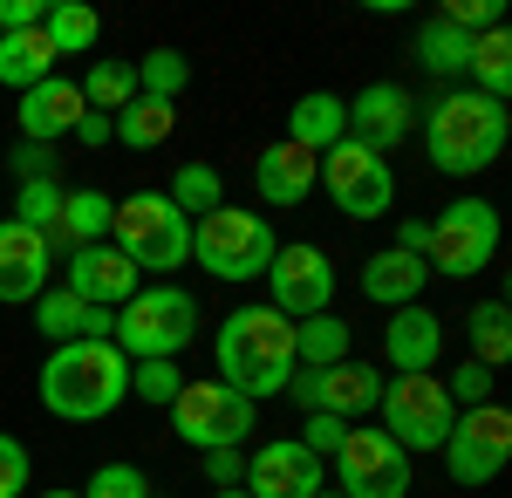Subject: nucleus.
Returning a JSON list of instances; mask_svg holds the SVG:
<instances>
[{
	"label": "nucleus",
	"instance_id": "nucleus-1",
	"mask_svg": "<svg viewBox=\"0 0 512 498\" xmlns=\"http://www.w3.org/2000/svg\"><path fill=\"white\" fill-rule=\"evenodd\" d=\"M212 362H219V383L239 389L246 403L287 396V383H294V321L274 307H233L212 335Z\"/></svg>",
	"mask_w": 512,
	"mask_h": 498
},
{
	"label": "nucleus",
	"instance_id": "nucleus-2",
	"mask_svg": "<svg viewBox=\"0 0 512 498\" xmlns=\"http://www.w3.org/2000/svg\"><path fill=\"white\" fill-rule=\"evenodd\" d=\"M512 144V116L506 103L478 96V89H444L431 110H424V151L444 178H478L492 171Z\"/></svg>",
	"mask_w": 512,
	"mask_h": 498
},
{
	"label": "nucleus",
	"instance_id": "nucleus-3",
	"mask_svg": "<svg viewBox=\"0 0 512 498\" xmlns=\"http://www.w3.org/2000/svg\"><path fill=\"white\" fill-rule=\"evenodd\" d=\"M130 396V355L117 342H62L41 362V403L62 423H103Z\"/></svg>",
	"mask_w": 512,
	"mask_h": 498
},
{
	"label": "nucleus",
	"instance_id": "nucleus-4",
	"mask_svg": "<svg viewBox=\"0 0 512 498\" xmlns=\"http://www.w3.org/2000/svg\"><path fill=\"white\" fill-rule=\"evenodd\" d=\"M198 335V301L185 287H137L130 301L110 314V342L130 355V362H178Z\"/></svg>",
	"mask_w": 512,
	"mask_h": 498
},
{
	"label": "nucleus",
	"instance_id": "nucleus-5",
	"mask_svg": "<svg viewBox=\"0 0 512 498\" xmlns=\"http://www.w3.org/2000/svg\"><path fill=\"white\" fill-rule=\"evenodd\" d=\"M110 246L137 273H178L192 260V219L171 205L164 192H130L110 212Z\"/></svg>",
	"mask_w": 512,
	"mask_h": 498
},
{
	"label": "nucleus",
	"instance_id": "nucleus-6",
	"mask_svg": "<svg viewBox=\"0 0 512 498\" xmlns=\"http://www.w3.org/2000/svg\"><path fill=\"white\" fill-rule=\"evenodd\" d=\"M274 253H280L274 226H267L260 212H246V205H212V212L192 226V260L212 273V280H226V287L267 273Z\"/></svg>",
	"mask_w": 512,
	"mask_h": 498
},
{
	"label": "nucleus",
	"instance_id": "nucleus-7",
	"mask_svg": "<svg viewBox=\"0 0 512 498\" xmlns=\"http://www.w3.org/2000/svg\"><path fill=\"white\" fill-rule=\"evenodd\" d=\"M383 437H390L403 458H424V451H444V437H451V396L437 376H383Z\"/></svg>",
	"mask_w": 512,
	"mask_h": 498
},
{
	"label": "nucleus",
	"instance_id": "nucleus-8",
	"mask_svg": "<svg viewBox=\"0 0 512 498\" xmlns=\"http://www.w3.org/2000/svg\"><path fill=\"white\" fill-rule=\"evenodd\" d=\"M499 253V212L485 198H451L431 219V239H424V267L444 273V280H472V273L492 267Z\"/></svg>",
	"mask_w": 512,
	"mask_h": 498
},
{
	"label": "nucleus",
	"instance_id": "nucleus-9",
	"mask_svg": "<svg viewBox=\"0 0 512 498\" xmlns=\"http://www.w3.org/2000/svg\"><path fill=\"white\" fill-rule=\"evenodd\" d=\"M171 437L185 444V451H239L246 437H253V403L226 389L219 376L212 383H185L178 389V403H171Z\"/></svg>",
	"mask_w": 512,
	"mask_h": 498
},
{
	"label": "nucleus",
	"instance_id": "nucleus-10",
	"mask_svg": "<svg viewBox=\"0 0 512 498\" xmlns=\"http://www.w3.org/2000/svg\"><path fill=\"white\" fill-rule=\"evenodd\" d=\"M328 471H335V492L342 498H410L417 458H403L376 423H349V437L328 458Z\"/></svg>",
	"mask_w": 512,
	"mask_h": 498
},
{
	"label": "nucleus",
	"instance_id": "nucleus-11",
	"mask_svg": "<svg viewBox=\"0 0 512 498\" xmlns=\"http://www.w3.org/2000/svg\"><path fill=\"white\" fill-rule=\"evenodd\" d=\"M512 458V410L506 403H478V410H458L451 417V437H444V471L478 492V485H492Z\"/></svg>",
	"mask_w": 512,
	"mask_h": 498
},
{
	"label": "nucleus",
	"instance_id": "nucleus-12",
	"mask_svg": "<svg viewBox=\"0 0 512 498\" xmlns=\"http://www.w3.org/2000/svg\"><path fill=\"white\" fill-rule=\"evenodd\" d=\"M321 192L335 198V212L342 219H383L396 205V171H390V157H376V151H362V144H335V151H321V178H315Z\"/></svg>",
	"mask_w": 512,
	"mask_h": 498
},
{
	"label": "nucleus",
	"instance_id": "nucleus-13",
	"mask_svg": "<svg viewBox=\"0 0 512 498\" xmlns=\"http://www.w3.org/2000/svg\"><path fill=\"white\" fill-rule=\"evenodd\" d=\"M287 396L308 410V417H369L376 403H383V369L376 362H335V369H294V383H287Z\"/></svg>",
	"mask_w": 512,
	"mask_h": 498
},
{
	"label": "nucleus",
	"instance_id": "nucleus-14",
	"mask_svg": "<svg viewBox=\"0 0 512 498\" xmlns=\"http://www.w3.org/2000/svg\"><path fill=\"white\" fill-rule=\"evenodd\" d=\"M267 294H274V314L287 321H308V314H328L335 301V260L321 253L315 239H294L267 260Z\"/></svg>",
	"mask_w": 512,
	"mask_h": 498
},
{
	"label": "nucleus",
	"instance_id": "nucleus-15",
	"mask_svg": "<svg viewBox=\"0 0 512 498\" xmlns=\"http://www.w3.org/2000/svg\"><path fill=\"white\" fill-rule=\"evenodd\" d=\"M328 464L301 451V437H274L246 458V498H315Z\"/></svg>",
	"mask_w": 512,
	"mask_h": 498
},
{
	"label": "nucleus",
	"instance_id": "nucleus-16",
	"mask_svg": "<svg viewBox=\"0 0 512 498\" xmlns=\"http://www.w3.org/2000/svg\"><path fill=\"white\" fill-rule=\"evenodd\" d=\"M410 130H417V103H410V89H396V82H369L362 96H349V144L390 157L396 144H410Z\"/></svg>",
	"mask_w": 512,
	"mask_h": 498
},
{
	"label": "nucleus",
	"instance_id": "nucleus-17",
	"mask_svg": "<svg viewBox=\"0 0 512 498\" xmlns=\"http://www.w3.org/2000/svg\"><path fill=\"white\" fill-rule=\"evenodd\" d=\"M137 287H144V273L130 267L110 239H103V246H76V253H69V294H76L82 307H110V314H117Z\"/></svg>",
	"mask_w": 512,
	"mask_h": 498
},
{
	"label": "nucleus",
	"instance_id": "nucleus-18",
	"mask_svg": "<svg viewBox=\"0 0 512 498\" xmlns=\"http://www.w3.org/2000/svg\"><path fill=\"white\" fill-rule=\"evenodd\" d=\"M48 294V239L0 219V307H28Z\"/></svg>",
	"mask_w": 512,
	"mask_h": 498
},
{
	"label": "nucleus",
	"instance_id": "nucleus-19",
	"mask_svg": "<svg viewBox=\"0 0 512 498\" xmlns=\"http://www.w3.org/2000/svg\"><path fill=\"white\" fill-rule=\"evenodd\" d=\"M383 355H390L396 376H437V355H444V321L431 307H390V328H383Z\"/></svg>",
	"mask_w": 512,
	"mask_h": 498
},
{
	"label": "nucleus",
	"instance_id": "nucleus-20",
	"mask_svg": "<svg viewBox=\"0 0 512 498\" xmlns=\"http://www.w3.org/2000/svg\"><path fill=\"white\" fill-rule=\"evenodd\" d=\"M82 110H89V103H82L76 82H69V76H48V82H35V89L21 96V110H14V116H21V137L48 151L55 137H76Z\"/></svg>",
	"mask_w": 512,
	"mask_h": 498
},
{
	"label": "nucleus",
	"instance_id": "nucleus-21",
	"mask_svg": "<svg viewBox=\"0 0 512 498\" xmlns=\"http://www.w3.org/2000/svg\"><path fill=\"white\" fill-rule=\"evenodd\" d=\"M315 178H321V157L315 151H301V144H267V151L253 157V185H260V198L267 205H308V192H315Z\"/></svg>",
	"mask_w": 512,
	"mask_h": 498
},
{
	"label": "nucleus",
	"instance_id": "nucleus-22",
	"mask_svg": "<svg viewBox=\"0 0 512 498\" xmlns=\"http://www.w3.org/2000/svg\"><path fill=\"white\" fill-rule=\"evenodd\" d=\"M424 287H431L424 253L383 246V253H369V260H362V294H369L376 307H417V301H424Z\"/></svg>",
	"mask_w": 512,
	"mask_h": 498
},
{
	"label": "nucleus",
	"instance_id": "nucleus-23",
	"mask_svg": "<svg viewBox=\"0 0 512 498\" xmlns=\"http://www.w3.org/2000/svg\"><path fill=\"white\" fill-rule=\"evenodd\" d=\"M35 328L48 342H110V307H82L69 287H48L35 301Z\"/></svg>",
	"mask_w": 512,
	"mask_h": 498
},
{
	"label": "nucleus",
	"instance_id": "nucleus-24",
	"mask_svg": "<svg viewBox=\"0 0 512 498\" xmlns=\"http://www.w3.org/2000/svg\"><path fill=\"white\" fill-rule=\"evenodd\" d=\"M349 137V103L335 96V89H308L294 110H287V144H301V151H335Z\"/></svg>",
	"mask_w": 512,
	"mask_h": 498
},
{
	"label": "nucleus",
	"instance_id": "nucleus-25",
	"mask_svg": "<svg viewBox=\"0 0 512 498\" xmlns=\"http://www.w3.org/2000/svg\"><path fill=\"white\" fill-rule=\"evenodd\" d=\"M110 212H117L110 192H62V226H55V239H48V253H55V246H62V253L103 246V239H110Z\"/></svg>",
	"mask_w": 512,
	"mask_h": 498
},
{
	"label": "nucleus",
	"instance_id": "nucleus-26",
	"mask_svg": "<svg viewBox=\"0 0 512 498\" xmlns=\"http://www.w3.org/2000/svg\"><path fill=\"white\" fill-rule=\"evenodd\" d=\"M465 62H472V35H458L444 14H424L417 21V69L437 82H465Z\"/></svg>",
	"mask_w": 512,
	"mask_h": 498
},
{
	"label": "nucleus",
	"instance_id": "nucleus-27",
	"mask_svg": "<svg viewBox=\"0 0 512 498\" xmlns=\"http://www.w3.org/2000/svg\"><path fill=\"white\" fill-rule=\"evenodd\" d=\"M55 76V48H48V35L41 28H28V35H0V82L7 89H35V82Z\"/></svg>",
	"mask_w": 512,
	"mask_h": 498
},
{
	"label": "nucleus",
	"instance_id": "nucleus-28",
	"mask_svg": "<svg viewBox=\"0 0 512 498\" xmlns=\"http://www.w3.org/2000/svg\"><path fill=\"white\" fill-rule=\"evenodd\" d=\"M335 362H349V321L342 314L294 321V369H335Z\"/></svg>",
	"mask_w": 512,
	"mask_h": 498
},
{
	"label": "nucleus",
	"instance_id": "nucleus-29",
	"mask_svg": "<svg viewBox=\"0 0 512 498\" xmlns=\"http://www.w3.org/2000/svg\"><path fill=\"white\" fill-rule=\"evenodd\" d=\"M41 35H48V48H55V62H62V55H89L96 35H103V21H96V7H89V0H48Z\"/></svg>",
	"mask_w": 512,
	"mask_h": 498
},
{
	"label": "nucleus",
	"instance_id": "nucleus-30",
	"mask_svg": "<svg viewBox=\"0 0 512 498\" xmlns=\"http://www.w3.org/2000/svg\"><path fill=\"white\" fill-rule=\"evenodd\" d=\"M465 76L478 82V96L506 103V89H512V28H485V35H472V62H465Z\"/></svg>",
	"mask_w": 512,
	"mask_h": 498
},
{
	"label": "nucleus",
	"instance_id": "nucleus-31",
	"mask_svg": "<svg viewBox=\"0 0 512 498\" xmlns=\"http://www.w3.org/2000/svg\"><path fill=\"white\" fill-rule=\"evenodd\" d=\"M171 123H178V103L130 96V103L117 110V144H130V151H158L164 137H171Z\"/></svg>",
	"mask_w": 512,
	"mask_h": 498
},
{
	"label": "nucleus",
	"instance_id": "nucleus-32",
	"mask_svg": "<svg viewBox=\"0 0 512 498\" xmlns=\"http://www.w3.org/2000/svg\"><path fill=\"white\" fill-rule=\"evenodd\" d=\"M171 205L185 212V219H205L212 205H226V178H219V164H205V157H192V164H178V178H171Z\"/></svg>",
	"mask_w": 512,
	"mask_h": 498
},
{
	"label": "nucleus",
	"instance_id": "nucleus-33",
	"mask_svg": "<svg viewBox=\"0 0 512 498\" xmlns=\"http://www.w3.org/2000/svg\"><path fill=\"white\" fill-rule=\"evenodd\" d=\"M192 89V55L185 48H151L137 62V96H158V103H178Z\"/></svg>",
	"mask_w": 512,
	"mask_h": 498
},
{
	"label": "nucleus",
	"instance_id": "nucleus-34",
	"mask_svg": "<svg viewBox=\"0 0 512 498\" xmlns=\"http://www.w3.org/2000/svg\"><path fill=\"white\" fill-rule=\"evenodd\" d=\"M76 89H82V103H89V110L117 116L123 103L137 96V62H117V55H110V62H89V76H82Z\"/></svg>",
	"mask_w": 512,
	"mask_h": 498
},
{
	"label": "nucleus",
	"instance_id": "nucleus-35",
	"mask_svg": "<svg viewBox=\"0 0 512 498\" xmlns=\"http://www.w3.org/2000/svg\"><path fill=\"white\" fill-rule=\"evenodd\" d=\"M465 328H472V362H485V369L499 376V362L512 355V314H506V301H478Z\"/></svg>",
	"mask_w": 512,
	"mask_h": 498
},
{
	"label": "nucleus",
	"instance_id": "nucleus-36",
	"mask_svg": "<svg viewBox=\"0 0 512 498\" xmlns=\"http://www.w3.org/2000/svg\"><path fill=\"white\" fill-rule=\"evenodd\" d=\"M14 226L55 239V226H62V185H55V178H28L21 198H14Z\"/></svg>",
	"mask_w": 512,
	"mask_h": 498
},
{
	"label": "nucleus",
	"instance_id": "nucleus-37",
	"mask_svg": "<svg viewBox=\"0 0 512 498\" xmlns=\"http://www.w3.org/2000/svg\"><path fill=\"white\" fill-rule=\"evenodd\" d=\"M178 389H185V369H178V362H130V396H144V403L171 410Z\"/></svg>",
	"mask_w": 512,
	"mask_h": 498
},
{
	"label": "nucleus",
	"instance_id": "nucleus-38",
	"mask_svg": "<svg viewBox=\"0 0 512 498\" xmlns=\"http://www.w3.org/2000/svg\"><path fill=\"white\" fill-rule=\"evenodd\" d=\"M444 396H451V410H478V403H492V369L485 362H458L451 376H437Z\"/></svg>",
	"mask_w": 512,
	"mask_h": 498
},
{
	"label": "nucleus",
	"instance_id": "nucleus-39",
	"mask_svg": "<svg viewBox=\"0 0 512 498\" xmlns=\"http://www.w3.org/2000/svg\"><path fill=\"white\" fill-rule=\"evenodd\" d=\"M437 14H444V21H451L458 35H485V28H506V7H499V0H444Z\"/></svg>",
	"mask_w": 512,
	"mask_h": 498
},
{
	"label": "nucleus",
	"instance_id": "nucleus-40",
	"mask_svg": "<svg viewBox=\"0 0 512 498\" xmlns=\"http://www.w3.org/2000/svg\"><path fill=\"white\" fill-rule=\"evenodd\" d=\"M82 498H151V485H144L137 464H103V471H89V492Z\"/></svg>",
	"mask_w": 512,
	"mask_h": 498
},
{
	"label": "nucleus",
	"instance_id": "nucleus-41",
	"mask_svg": "<svg viewBox=\"0 0 512 498\" xmlns=\"http://www.w3.org/2000/svg\"><path fill=\"white\" fill-rule=\"evenodd\" d=\"M28 478H35V464H28V444L0 430V498H21V492H28Z\"/></svg>",
	"mask_w": 512,
	"mask_h": 498
},
{
	"label": "nucleus",
	"instance_id": "nucleus-42",
	"mask_svg": "<svg viewBox=\"0 0 512 498\" xmlns=\"http://www.w3.org/2000/svg\"><path fill=\"white\" fill-rule=\"evenodd\" d=\"M342 437H349V423L342 417H308V430H301V451H315L321 464L342 451Z\"/></svg>",
	"mask_w": 512,
	"mask_h": 498
},
{
	"label": "nucleus",
	"instance_id": "nucleus-43",
	"mask_svg": "<svg viewBox=\"0 0 512 498\" xmlns=\"http://www.w3.org/2000/svg\"><path fill=\"white\" fill-rule=\"evenodd\" d=\"M205 478H212L219 492H233V485H246V458H239V451H205Z\"/></svg>",
	"mask_w": 512,
	"mask_h": 498
},
{
	"label": "nucleus",
	"instance_id": "nucleus-44",
	"mask_svg": "<svg viewBox=\"0 0 512 498\" xmlns=\"http://www.w3.org/2000/svg\"><path fill=\"white\" fill-rule=\"evenodd\" d=\"M110 137H117V116L82 110V123H76V144H89V151H96V144H110Z\"/></svg>",
	"mask_w": 512,
	"mask_h": 498
},
{
	"label": "nucleus",
	"instance_id": "nucleus-45",
	"mask_svg": "<svg viewBox=\"0 0 512 498\" xmlns=\"http://www.w3.org/2000/svg\"><path fill=\"white\" fill-rule=\"evenodd\" d=\"M48 164H55V157L41 151V144H28V151H14V178H21V185H28V178H48Z\"/></svg>",
	"mask_w": 512,
	"mask_h": 498
},
{
	"label": "nucleus",
	"instance_id": "nucleus-46",
	"mask_svg": "<svg viewBox=\"0 0 512 498\" xmlns=\"http://www.w3.org/2000/svg\"><path fill=\"white\" fill-rule=\"evenodd\" d=\"M424 239H431V219H403V226H396V246H403V253H424Z\"/></svg>",
	"mask_w": 512,
	"mask_h": 498
},
{
	"label": "nucleus",
	"instance_id": "nucleus-47",
	"mask_svg": "<svg viewBox=\"0 0 512 498\" xmlns=\"http://www.w3.org/2000/svg\"><path fill=\"white\" fill-rule=\"evenodd\" d=\"M212 498H246V485H233V492H212Z\"/></svg>",
	"mask_w": 512,
	"mask_h": 498
},
{
	"label": "nucleus",
	"instance_id": "nucleus-48",
	"mask_svg": "<svg viewBox=\"0 0 512 498\" xmlns=\"http://www.w3.org/2000/svg\"><path fill=\"white\" fill-rule=\"evenodd\" d=\"M41 498H82V492H41Z\"/></svg>",
	"mask_w": 512,
	"mask_h": 498
},
{
	"label": "nucleus",
	"instance_id": "nucleus-49",
	"mask_svg": "<svg viewBox=\"0 0 512 498\" xmlns=\"http://www.w3.org/2000/svg\"><path fill=\"white\" fill-rule=\"evenodd\" d=\"M315 498H342V492H315Z\"/></svg>",
	"mask_w": 512,
	"mask_h": 498
},
{
	"label": "nucleus",
	"instance_id": "nucleus-50",
	"mask_svg": "<svg viewBox=\"0 0 512 498\" xmlns=\"http://www.w3.org/2000/svg\"><path fill=\"white\" fill-rule=\"evenodd\" d=\"M151 498H164V492H151Z\"/></svg>",
	"mask_w": 512,
	"mask_h": 498
}]
</instances>
